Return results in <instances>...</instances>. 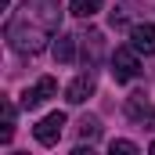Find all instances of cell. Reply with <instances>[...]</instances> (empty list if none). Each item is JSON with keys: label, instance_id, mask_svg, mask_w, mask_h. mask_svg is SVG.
Segmentation results:
<instances>
[{"label": "cell", "instance_id": "8", "mask_svg": "<svg viewBox=\"0 0 155 155\" xmlns=\"http://www.w3.org/2000/svg\"><path fill=\"white\" fill-rule=\"evenodd\" d=\"M69 11L76 18H94L101 11V0H69Z\"/></svg>", "mask_w": 155, "mask_h": 155}, {"label": "cell", "instance_id": "5", "mask_svg": "<svg viewBox=\"0 0 155 155\" xmlns=\"http://www.w3.org/2000/svg\"><path fill=\"white\" fill-rule=\"evenodd\" d=\"M130 43L141 51V54H155V25L152 22H137L130 29Z\"/></svg>", "mask_w": 155, "mask_h": 155}, {"label": "cell", "instance_id": "2", "mask_svg": "<svg viewBox=\"0 0 155 155\" xmlns=\"http://www.w3.org/2000/svg\"><path fill=\"white\" fill-rule=\"evenodd\" d=\"M137 54H141V51H137L134 43L112 51V79H116V83H130V79H137V72H141Z\"/></svg>", "mask_w": 155, "mask_h": 155}, {"label": "cell", "instance_id": "9", "mask_svg": "<svg viewBox=\"0 0 155 155\" xmlns=\"http://www.w3.org/2000/svg\"><path fill=\"white\" fill-rule=\"evenodd\" d=\"M79 137H83V141H97V137H101L97 116H83V119H79Z\"/></svg>", "mask_w": 155, "mask_h": 155}, {"label": "cell", "instance_id": "6", "mask_svg": "<svg viewBox=\"0 0 155 155\" xmlns=\"http://www.w3.org/2000/svg\"><path fill=\"white\" fill-rule=\"evenodd\" d=\"M152 101H148V94H130V101H126V116L134 119V123H148L152 116Z\"/></svg>", "mask_w": 155, "mask_h": 155}, {"label": "cell", "instance_id": "7", "mask_svg": "<svg viewBox=\"0 0 155 155\" xmlns=\"http://www.w3.org/2000/svg\"><path fill=\"white\" fill-rule=\"evenodd\" d=\"M76 40L79 36H69V33H58V40H54V61H61V65H69L72 58H76Z\"/></svg>", "mask_w": 155, "mask_h": 155}, {"label": "cell", "instance_id": "10", "mask_svg": "<svg viewBox=\"0 0 155 155\" xmlns=\"http://www.w3.org/2000/svg\"><path fill=\"white\" fill-rule=\"evenodd\" d=\"M79 40H83V51L90 54V65H94L101 58V33H87V36H79Z\"/></svg>", "mask_w": 155, "mask_h": 155}, {"label": "cell", "instance_id": "12", "mask_svg": "<svg viewBox=\"0 0 155 155\" xmlns=\"http://www.w3.org/2000/svg\"><path fill=\"white\" fill-rule=\"evenodd\" d=\"M108 152H112V155H137V144L119 137V141H112V144H108Z\"/></svg>", "mask_w": 155, "mask_h": 155}, {"label": "cell", "instance_id": "3", "mask_svg": "<svg viewBox=\"0 0 155 155\" xmlns=\"http://www.w3.org/2000/svg\"><path fill=\"white\" fill-rule=\"evenodd\" d=\"M61 130H65V112H51V116H43L36 126H33V137H36L43 148H51V144H58Z\"/></svg>", "mask_w": 155, "mask_h": 155}, {"label": "cell", "instance_id": "4", "mask_svg": "<svg viewBox=\"0 0 155 155\" xmlns=\"http://www.w3.org/2000/svg\"><path fill=\"white\" fill-rule=\"evenodd\" d=\"M94 87H97V83H94V72H79V76L65 87V101H69V105H83V101L94 94Z\"/></svg>", "mask_w": 155, "mask_h": 155}, {"label": "cell", "instance_id": "13", "mask_svg": "<svg viewBox=\"0 0 155 155\" xmlns=\"http://www.w3.org/2000/svg\"><path fill=\"white\" fill-rule=\"evenodd\" d=\"M148 152H152V155H155V141H152V144H148Z\"/></svg>", "mask_w": 155, "mask_h": 155}, {"label": "cell", "instance_id": "11", "mask_svg": "<svg viewBox=\"0 0 155 155\" xmlns=\"http://www.w3.org/2000/svg\"><path fill=\"white\" fill-rule=\"evenodd\" d=\"M22 108H36V105H43V94L36 90V83L33 87H25V94H22V101H18Z\"/></svg>", "mask_w": 155, "mask_h": 155}, {"label": "cell", "instance_id": "1", "mask_svg": "<svg viewBox=\"0 0 155 155\" xmlns=\"http://www.w3.org/2000/svg\"><path fill=\"white\" fill-rule=\"evenodd\" d=\"M61 25V4L58 0H25L7 22H4V40L18 54H40L47 40H54Z\"/></svg>", "mask_w": 155, "mask_h": 155}]
</instances>
